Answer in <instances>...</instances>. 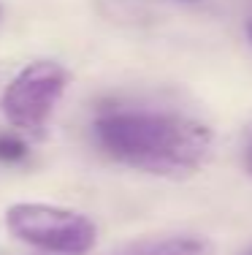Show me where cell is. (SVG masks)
<instances>
[{"label": "cell", "mask_w": 252, "mask_h": 255, "mask_svg": "<svg viewBox=\"0 0 252 255\" xmlns=\"http://www.w3.org/2000/svg\"><path fill=\"white\" fill-rule=\"evenodd\" d=\"M92 136L111 160L152 177H190L212 157L214 136L201 120L155 109H106L92 120Z\"/></svg>", "instance_id": "6da1fadb"}, {"label": "cell", "mask_w": 252, "mask_h": 255, "mask_svg": "<svg viewBox=\"0 0 252 255\" xmlns=\"http://www.w3.org/2000/svg\"><path fill=\"white\" fill-rule=\"evenodd\" d=\"M5 228L46 255H87L95 247V223L87 215L52 204H14Z\"/></svg>", "instance_id": "7a4b0ae2"}, {"label": "cell", "mask_w": 252, "mask_h": 255, "mask_svg": "<svg viewBox=\"0 0 252 255\" xmlns=\"http://www.w3.org/2000/svg\"><path fill=\"white\" fill-rule=\"evenodd\" d=\"M65 84H68V71L60 63L35 60L8 82L0 98V109L16 130L41 138L52 112L65 93Z\"/></svg>", "instance_id": "3957f363"}, {"label": "cell", "mask_w": 252, "mask_h": 255, "mask_svg": "<svg viewBox=\"0 0 252 255\" xmlns=\"http://www.w3.org/2000/svg\"><path fill=\"white\" fill-rule=\"evenodd\" d=\"M111 255H214V245L198 234H176L163 239H144Z\"/></svg>", "instance_id": "277c9868"}, {"label": "cell", "mask_w": 252, "mask_h": 255, "mask_svg": "<svg viewBox=\"0 0 252 255\" xmlns=\"http://www.w3.org/2000/svg\"><path fill=\"white\" fill-rule=\"evenodd\" d=\"M27 157V144L16 136H8L3 133L0 136V163H16Z\"/></svg>", "instance_id": "5b68a950"}, {"label": "cell", "mask_w": 252, "mask_h": 255, "mask_svg": "<svg viewBox=\"0 0 252 255\" xmlns=\"http://www.w3.org/2000/svg\"><path fill=\"white\" fill-rule=\"evenodd\" d=\"M244 33H247V41H250V46H252V16L247 19V27H244Z\"/></svg>", "instance_id": "8992f818"}, {"label": "cell", "mask_w": 252, "mask_h": 255, "mask_svg": "<svg viewBox=\"0 0 252 255\" xmlns=\"http://www.w3.org/2000/svg\"><path fill=\"white\" fill-rule=\"evenodd\" d=\"M247 171L252 174V141H250V147H247Z\"/></svg>", "instance_id": "52a82bcc"}, {"label": "cell", "mask_w": 252, "mask_h": 255, "mask_svg": "<svg viewBox=\"0 0 252 255\" xmlns=\"http://www.w3.org/2000/svg\"><path fill=\"white\" fill-rule=\"evenodd\" d=\"M184 3H193V0H184Z\"/></svg>", "instance_id": "ba28073f"}, {"label": "cell", "mask_w": 252, "mask_h": 255, "mask_svg": "<svg viewBox=\"0 0 252 255\" xmlns=\"http://www.w3.org/2000/svg\"><path fill=\"white\" fill-rule=\"evenodd\" d=\"M247 255H252V250H250V253H247Z\"/></svg>", "instance_id": "9c48e42d"}]
</instances>
